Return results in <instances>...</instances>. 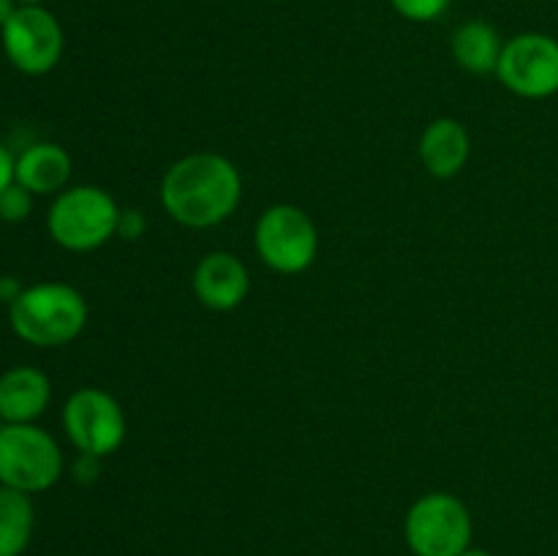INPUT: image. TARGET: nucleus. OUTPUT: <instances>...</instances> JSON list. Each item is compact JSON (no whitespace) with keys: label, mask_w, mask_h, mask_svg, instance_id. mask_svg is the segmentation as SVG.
Masks as SVG:
<instances>
[{"label":"nucleus","mask_w":558,"mask_h":556,"mask_svg":"<svg viewBox=\"0 0 558 556\" xmlns=\"http://www.w3.org/2000/svg\"><path fill=\"white\" fill-rule=\"evenodd\" d=\"M452 0H390L392 9L409 22H434L447 14Z\"/></svg>","instance_id":"16"},{"label":"nucleus","mask_w":558,"mask_h":556,"mask_svg":"<svg viewBox=\"0 0 558 556\" xmlns=\"http://www.w3.org/2000/svg\"><path fill=\"white\" fill-rule=\"evenodd\" d=\"M31 496L0 485V556H22L33 537Z\"/></svg>","instance_id":"15"},{"label":"nucleus","mask_w":558,"mask_h":556,"mask_svg":"<svg viewBox=\"0 0 558 556\" xmlns=\"http://www.w3.org/2000/svg\"><path fill=\"white\" fill-rule=\"evenodd\" d=\"M472 512L447 491L420 496L403 521V537L414 556H461L472 548Z\"/></svg>","instance_id":"3"},{"label":"nucleus","mask_w":558,"mask_h":556,"mask_svg":"<svg viewBox=\"0 0 558 556\" xmlns=\"http://www.w3.org/2000/svg\"><path fill=\"white\" fill-rule=\"evenodd\" d=\"M145 232V216L140 210H120V221H118V234L120 238H140Z\"/></svg>","instance_id":"18"},{"label":"nucleus","mask_w":558,"mask_h":556,"mask_svg":"<svg viewBox=\"0 0 558 556\" xmlns=\"http://www.w3.org/2000/svg\"><path fill=\"white\" fill-rule=\"evenodd\" d=\"M0 33L5 55L22 74H47L63 55V27L44 5H20Z\"/></svg>","instance_id":"9"},{"label":"nucleus","mask_w":558,"mask_h":556,"mask_svg":"<svg viewBox=\"0 0 558 556\" xmlns=\"http://www.w3.org/2000/svg\"><path fill=\"white\" fill-rule=\"evenodd\" d=\"M501 85L521 98H548L558 93V41L545 33H521L505 41L499 65Z\"/></svg>","instance_id":"8"},{"label":"nucleus","mask_w":558,"mask_h":556,"mask_svg":"<svg viewBox=\"0 0 558 556\" xmlns=\"http://www.w3.org/2000/svg\"><path fill=\"white\" fill-rule=\"evenodd\" d=\"M44 0H16V5H41Z\"/></svg>","instance_id":"22"},{"label":"nucleus","mask_w":558,"mask_h":556,"mask_svg":"<svg viewBox=\"0 0 558 556\" xmlns=\"http://www.w3.org/2000/svg\"><path fill=\"white\" fill-rule=\"evenodd\" d=\"M63 474L58 442L33 423H5L0 431V485L38 494L52 488Z\"/></svg>","instance_id":"4"},{"label":"nucleus","mask_w":558,"mask_h":556,"mask_svg":"<svg viewBox=\"0 0 558 556\" xmlns=\"http://www.w3.org/2000/svg\"><path fill=\"white\" fill-rule=\"evenodd\" d=\"M254 245L270 270L298 276L314 265L319 254V232L303 207L272 205L256 221Z\"/></svg>","instance_id":"6"},{"label":"nucleus","mask_w":558,"mask_h":556,"mask_svg":"<svg viewBox=\"0 0 558 556\" xmlns=\"http://www.w3.org/2000/svg\"><path fill=\"white\" fill-rule=\"evenodd\" d=\"M14 178L31 194L63 191V185L71 178V156L54 142H38L16 158Z\"/></svg>","instance_id":"13"},{"label":"nucleus","mask_w":558,"mask_h":556,"mask_svg":"<svg viewBox=\"0 0 558 556\" xmlns=\"http://www.w3.org/2000/svg\"><path fill=\"white\" fill-rule=\"evenodd\" d=\"M450 47L456 63L469 74H496L505 41L490 22L469 20L452 33Z\"/></svg>","instance_id":"14"},{"label":"nucleus","mask_w":558,"mask_h":556,"mask_svg":"<svg viewBox=\"0 0 558 556\" xmlns=\"http://www.w3.org/2000/svg\"><path fill=\"white\" fill-rule=\"evenodd\" d=\"M14 169H16V158L11 156L3 145H0V194H3V191L16 180Z\"/></svg>","instance_id":"19"},{"label":"nucleus","mask_w":558,"mask_h":556,"mask_svg":"<svg viewBox=\"0 0 558 556\" xmlns=\"http://www.w3.org/2000/svg\"><path fill=\"white\" fill-rule=\"evenodd\" d=\"M461 556H494V554H490V551H485V548H466Z\"/></svg>","instance_id":"21"},{"label":"nucleus","mask_w":558,"mask_h":556,"mask_svg":"<svg viewBox=\"0 0 558 556\" xmlns=\"http://www.w3.org/2000/svg\"><path fill=\"white\" fill-rule=\"evenodd\" d=\"M251 278L243 262L229 251H213L194 267V292L210 311H232L248 298Z\"/></svg>","instance_id":"10"},{"label":"nucleus","mask_w":558,"mask_h":556,"mask_svg":"<svg viewBox=\"0 0 558 556\" xmlns=\"http://www.w3.org/2000/svg\"><path fill=\"white\" fill-rule=\"evenodd\" d=\"M33 210V194L22 189L20 183H11L9 189L0 194V218L3 221H25Z\"/></svg>","instance_id":"17"},{"label":"nucleus","mask_w":558,"mask_h":556,"mask_svg":"<svg viewBox=\"0 0 558 556\" xmlns=\"http://www.w3.org/2000/svg\"><path fill=\"white\" fill-rule=\"evenodd\" d=\"M472 140L463 123L452 118H439L423 131L420 158L434 178H456L469 161Z\"/></svg>","instance_id":"12"},{"label":"nucleus","mask_w":558,"mask_h":556,"mask_svg":"<svg viewBox=\"0 0 558 556\" xmlns=\"http://www.w3.org/2000/svg\"><path fill=\"white\" fill-rule=\"evenodd\" d=\"M63 428L82 456H112L125 442V414L109 392L82 387L65 401Z\"/></svg>","instance_id":"7"},{"label":"nucleus","mask_w":558,"mask_h":556,"mask_svg":"<svg viewBox=\"0 0 558 556\" xmlns=\"http://www.w3.org/2000/svg\"><path fill=\"white\" fill-rule=\"evenodd\" d=\"M16 9H20V5H16V0H0V27H3L11 16H14Z\"/></svg>","instance_id":"20"},{"label":"nucleus","mask_w":558,"mask_h":556,"mask_svg":"<svg viewBox=\"0 0 558 556\" xmlns=\"http://www.w3.org/2000/svg\"><path fill=\"white\" fill-rule=\"evenodd\" d=\"M243 178L229 158L218 153H191L167 169L161 180V205L178 223L207 229L227 221L240 205Z\"/></svg>","instance_id":"1"},{"label":"nucleus","mask_w":558,"mask_h":556,"mask_svg":"<svg viewBox=\"0 0 558 556\" xmlns=\"http://www.w3.org/2000/svg\"><path fill=\"white\" fill-rule=\"evenodd\" d=\"M52 398L47 374L31 365H20L0 376V418L5 423H33L41 418Z\"/></svg>","instance_id":"11"},{"label":"nucleus","mask_w":558,"mask_h":556,"mask_svg":"<svg viewBox=\"0 0 558 556\" xmlns=\"http://www.w3.org/2000/svg\"><path fill=\"white\" fill-rule=\"evenodd\" d=\"M3 425H5V420H3V418H0V431H3Z\"/></svg>","instance_id":"23"},{"label":"nucleus","mask_w":558,"mask_h":556,"mask_svg":"<svg viewBox=\"0 0 558 556\" xmlns=\"http://www.w3.org/2000/svg\"><path fill=\"white\" fill-rule=\"evenodd\" d=\"M87 325V303L69 283H36L11 300V327L33 347H63Z\"/></svg>","instance_id":"2"},{"label":"nucleus","mask_w":558,"mask_h":556,"mask_svg":"<svg viewBox=\"0 0 558 556\" xmlns=\"http://www.w3.org/2000/svg\"><path fill=\"white\" fill-rule=\"evenodd\" d=\"M118 221L120 207L107 191L98 185H76L54 200L47 227L63 249L93 251L118 234Z\"/></svg>","instance_id":"5"}]
</instances>
